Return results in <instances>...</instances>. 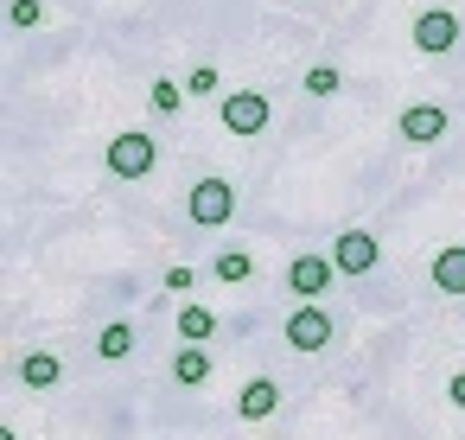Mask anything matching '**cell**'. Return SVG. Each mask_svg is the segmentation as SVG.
Here are the masks:
<instances>
[{"label": "cell", "mask_w": 465, "mask_h": 440, "mask_svg": "<svg viewBox=\"0 0 465 440\" xmlns=\"http://www.w3.org/2000/svg\"><path fill=\"white\" fill-rule=\"evenodd\" d=\"M153 160H160V141H153V135H141V128L115 135V141H109V154H103V166H109L115 179H147V173H153Z\"/></svg>", "instance_id": "1"}, {"label": "cell", "mask_w": 465, "mask_h": 440, "mask_svg": "<svg viewBox=\"0 0 465 440\" xmlns=\"http://www.w3.org/2000/svg\"><path fill=\"white\" fill-rule=\"evenodd\" d=\"M287 345H293V351H306V357H312V351H325V345H331V313H325L319 300L293 306V313H287Z\"/></svg>", "instance_id": "2"}, {"label": "cell", "mask_w": 465, "mask_h": 440, "mask_svg": "<svg viewBox=\"0 0 465 440\" xmlns=\"http://www.w3.org/2000/svg\"><path fill=\"white\" fill-rule=\"evenodd\" d=\"M223 128L230 135H262L268 128V96L262 90H230L223 96Z\"/></svg>", "instance_id": "3"}, {"label": "cell", "mask_w": 465, "mask_h": 440, "mask_svg": "<svg viewBox=\"0 0 465 440\" xmlns=\"http://www.w3.org/2000/svg\"><path fill=\"white\" fill-rule=\"evenodd\" d=\"M331 275H338L331 255H293V262H287V287H293L300 300H319V294L331 287Z\"/></svg>", "instance_id": "4"}, {"label": "cell", "mask_w": 465, "mask_h": 440, "mask_svg": "<svg viewBox=\"0 0 465 440\" xmlns=\"http://www.w3.org/2000/svg\"><path fill=\"white\" fill-rule=\"evenodd\" d=\"M452 45H459V14L427 7V14L414 20V52H452Z\"/></svg>", "instance_id": "5"}, {"label": "cell", "mask_w": 465, "mask_h": 440, "mask_svg": "<svg viewBox=\"0 0 465 440\" xmlns=\"http://www.w3.org/2000/svg\"><path fill=\"white\" fill-rule=\"evenodd\" d=\"M230 211H236L230 179H198V185H192V217H198V224H230Z\"/></svg>", "instance_id": "6"}, {"label": "cell", "mask_w": 465, "mask_h": 440, "mask_svg": "<svg viewBox=\"0 0 465 440\" xmlns=\"http://www.w3.org/2000/svg\"><path fill=\"white\" fill-rule=\"evenodd\" d=\"M331 262H338V275H370L376 268V236L370 230H344L331 243Z\"/></svg>", "instance_id": "7"}, {"label": "cell", "mask_w": 465, "mask_h": 440, "mask_svg": "<svg viewBox=\"0 0 465 440\" xmlns=\"http://www.w3.org/2000/svg\"><path fill=\"white\" fill-rule=\"evenodd\" d=\"M446 135V109L440 103H408L401 109V141H440Z\"/></svg>", "instance_id": "8"}, {"label": "cell", "mask_w": 465, "mask_h": 440, "mask_svg": "<svg viewBox=\"0 0 465 440\" xmlns=\"http://www.w3.org/2000/svg\"><path fill=\"white\" fill-rule=\"evenodd\" d=\"M274 408H281V383H274V376L242 383V395H236V415H242V421H268Z\"/></svg>", "instance_id": "9"}, {"label": "cell", "mask_w": 465, "mask_h": 440, "mask_svg": "<svg viewBox=\"0 0 465 440\" xmlns=\"http://www.w3.org/2000/svg\"><path fill=\"white\" fill-rule=\"evenodd\" d=\"M58 376H64V357H52V351H26L20 357V383L26 389H52Z\"/></svg>", "instance_id": "10"}, {"label": "cell", "mask_w": 465, "mask_h": 440, "mask_svg": "<svg viewBox=\"0 0 465 440\" xmlns=\"http://www.w3.org/2000/svg\"><path fill=\"white\" fill-rule=\"evenodd\" d=\"M433 287L440 294H465V243H452V249L433 255Z\"/></svg>", "instance_id": "11"}, {"label": "cell", "mask_w": 465, "mask_h": 440, "mask_svg": "<svg viewBox=\"0 0 465 440\" xmlns=\"http://www.w3.org/2000/svg\"><path fill=\"white\" fill-rule=\"evenodd\" d=\"M211 332H217V313L211 306H179V338L185 345H211Z\"/></svg>", "instance_id": "12"}, {"label": "cell", "mask_w": 465, "mask_h": 440, "mask_svg": "<svg viewBox=\"0 0 465 440\" xmlns=\"http://www.w3.org/2000/svg\"><path fill=\"white\" fill-rule=\"evenodd\" d=\"M173 376H179L185 389H198V383L211 376V357H204V345H179V357H173Z\"/></svg>", "instance_id": "13"}, {"label": "cell", "mask_w": 465, "mask_h": 440, "mask_svg": "<svg viewBox=\"0 0 465 440\" xmlns=\"http://www.w3.org/2000/svg\"><path fill=\"white\" fill-rule=\"evenodd\" d=\"M96 351H103L109 364H122V357L134 351V325H128V319H115V325H103V338H96Z\"/></svg>", "instance_id": "14"}, {"label": "cell", "mask_w": 465, "mask_h": 440, "mask_svg": "<svg viewBox=\"0 0 465 440\" xmlns=\"http://www.w3.org/2000/svg\"><path fill=\"white\" fill-rule=\"evenodd\" d=\"M249 275H255V255H249V249H223V255H217V281L236 287V281H249Z\"/></svg>", "instance_id": "15"}, {"label": "cell", "mask_w": 465, "mask_h": 440, "mask_svg": "<svg viewBox=\"0 0 465 440\" xmlns=\"http://www.w3.org/2000/svg\"><path fill=\"white\" fill-rule=\"evenodd\" d=\"M153 109H160V115L185 109V84H173V77H153Z\"/></svg>", "instance_id": "16"}, {"label": "cell", "mask_w": 465, "mask_h": 440, "mask_svg": "<svg viewBox=\"0 0 465 440\" xmlns=\"http://www.w3.org/2000/svg\"><path fill=\"white\" fill-rule=\"evenodd\" d=\"M306 96H338V65H312L306 71Z\"/></svg>", "instance_id": "17"}, {"label": "cell", "mask_w": 465, "mask_h": 440, "mask_svg": "<svg viewBox=\"0 0 465 440\" xmlns=\"http://www.w3.org/2000/svg\"><path fill=\"white\" fill-rule=\"evenodd\" d=\"M185 90H192V96H217V71H211V65H198V71L185 77Z\"/></svg>", "instance_id": "18"}, {"label": "cell", "mask_w": 465, "mask_h": 440, "mask_svg": "<svg viewBox=\"0 0 465 440\" xmlns=\"http://www.w3.org/2000/svg\"><path fill=\"white\" fill-rule=\"evenodd\" d=\"M45 20V7H39V0H14V26L26 33V26H39Z\"/></svg>", "instance_id": "19"}, {"label": "cell", "mask_w": 465, "mask_h": 440, "mask_svg": "<svg viewBox=\"0 0 465 440\" xmlns=\"http://www.w3.org/2000/svg\"><path fill=\"white\" fill-rule=\"evenodd\" d=\"M446 395H452V408H465V370H452V383H446Z\"/></svg>", "instance_id": "20"}]
</instances>
